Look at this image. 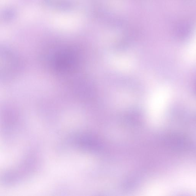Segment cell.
I'll return each instance as SVG.
<instances>
[{"label": "cell", "instance_id": "cell-1", "mask_svg": "<svg viewBox=\"0 0 196 196\" xmlns=\"http://www.w3.org/2000/svg\"><path fill=\"white\" fill-rule=\"evenodd\" d=\"M48 60L54 71L65 73L71 72L75 68L77 58L72 49L62 48L53 49L49 53Z\"/></svg>", "mask_w": 196, "mask_h": 196}, {"label": "cell", "instance_id": "cell-2", "mask_svg": "<svg viewBox=\"0 0 196 196\" xmlns=\"http://www.w3.org/2000/svg\"><path fill=\"white\" fill-rule=\"evenodd\" d=\"M1 75L3 79L15 75L19 68V62L14 53L8 49L1 50Z\"/></svg>", "mask_w": 196, "mask_h": 196}]
</instances>
